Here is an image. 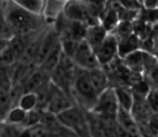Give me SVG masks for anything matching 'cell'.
I'll list each match as a JSON object with an SVG mask.
<instances>
[{"mask_svg": "<svg viewBox=\"0 0 158 137\" xmlns=\"http://www.w3.org/2000/svg\"><path fill=\"white\" fill-rule=\"evenodd\" d=\"M18 106L25 111H31L38 108V96L36 92H26L23 93L18 103Z\"/></svg>", "mask_w": 158, "mask_h": 137, "instance_id": "obj_18", "label": "cell"}, {"mask_svg": "<svg viewBox=\"0 0 158 137\" xmlns=\"http://www.w3.org/2000/svg\"><path fill=\"white\" fill-rule=\"evenodd\" d=\"M118 18H119V15H118V12L115 11V10H112L110 9L108 12L105 14L104 18L102 20L101 24L104 26V28L108 31V33H112L113 29H116V27L118 26Z\"/></svg>", "mask_w": 158, "mask_h": 137, "instance_id": "obj_21", "label": "cell"}, {"mask_svg": "<svg viewBox=\"0 0 158 137\" xmlns=\"http://www.w3.org/2000/svg\"><path fill=\"white\" fill-rule=\"evenodd\" d=\"M26 113L27 111H25L24 109H22L19 106H14L12 107L9 110V112L7 113L5 118V121L3 123L8 124V125L11 126H20L23 124L25 118H26Z\"/></svg>", "mask_w": 158, "mask_h": 137, "instance_id": "obj_17", "label": "cell"}, {"mask_svg": "<svg viewBox=\"0 0 158 137\" xmlns=\"http://www.w3.org/2000/svg\"><path fill=\"white\" fill-rule=\"evenodd\" d=\"M156 5H158V0H145V6L148 9H153Z\"/></svg>", "mask_w": 158, "mask_h": 137, "instance_id": "obj_25", "label": "cell"}, {"mask_svg": "<svg viewBox=\"0 0 158 137\" xmlns=\"http://www.w3.org/2000/svg\"><path fill=\"white\" fill-rule=\"evenodd\" d=\"M138 48H139V39L136 38L135 35L132 34L129 37L123 38V39L119 40L118 55L123 58L127 55H129L130 53L138 50Z\"/></svg>", "mask_w": 158, "mask_h": 137, "instance_id": "obj_16", "label": "cell"}, {"mask_svg": "<svg viewBox=\"0 0 158 137\" xmlns=\"http://www.w3.org/2000/svg\"><path fill=\"white\" fill-rule=\"evenodd\" d=\"M146 100L148 103L151 109L154 112H158V90H151L146 97Z\"/></svg>", "mask_w": 158, "mask_h": 137, "instance_id": "obj_23", "label": "cell"}, {"mask_svg": "<svg viewBox=\"0 0 158 137\" xmlns=\"http://www.w3.org/2000/svg\"><path fill=\"white\" fill-rule=\"evenodd\" d=\"M44 111L39 108L27 111L26 118H25L24 122H23V124L21 125V127L31 128V127H34V126L38 125V124H40L41 123L42 117H44Z\"/></svg>", "mask_w": 158, "mask_h": 137, "instance_id": "obj_19", "label": "cell"}, {"mask_svg": "<svg viewBox=\"0 0 158 137\" xmlns=\"http://www.w3.org/2000/svg\"><path fill=\"white\" fill-rule=\"evenodd\" d=\"M144 62L145 52L139 50L134 51L126 57H123V66H126L131 71L138 72V74L144 69Z\"/></svg>", "mask_w": 158, "mask_h": 137, "instance_id": "obj_15", "label": "cell"}, {"mask_svg": "<svg viewBox=\"0 0 158 137\" xmlns=\"http://www.w3.org/2000/svg\"><path fill=\"white\" fill-rule=\"evenodd\" d=\"M89 75H90L91 82H92L98 94H101L104 90L110 87V85H108L110 80H108V77L106 75L105 70L103 69V67H98L89 70Z\"/></svg>", "mask_w": 158, "mask_h": 137, "instance_id": "obj_13", "label": "cell"}, {"mask_svg": "<svg viewBox=\"0 0 158 137\" xmlns=\"http://www.w3.org/2000/svg\"><path fill=\"white\" fill-rule=\"evenodd\" d=\"M117 31H118V35L120 36V38H126L129 37L132 35V31H133V26L131 25V23H129L128 21H123L118 24V26L116 27Z\"/></svg>", "mask_w": 158, "mask_h": 137, "instance_id": "obj_22", "label": "cell"}, {"mask_svg": "<svg viewBox=\"0 0 158 137\" xmlns=\"http://www.w3.org/2000/svg\"><path fill=\"white\" fill-rule=\"evenodd\" d=\"M59 1H60V0H59ZM64 1H66V0H64Z\"/></svg>", "mask_w": 158, "mask_h": 137, "instance_id": "obj_30", "label": "cell"}, {"mask_svg": "<svg viewBox=\"0 0 158 137\" xmlns=\"http://www.w3.org/2000/svg\"><path fill=\"white\" fill-rule=\"evenodd\" d=\"M72 93L76 97L77 102L82 105L85 109L91 111L95 106L99 94L97 93L92 82H91L89 70L77 67L73 83Z\"/></svg>", "mask_w": 158, "mask_h": 137, "instance_id": "obj_2", "label": "cell"}, {"mask_svg": "<svg viewBox=\"0 0 158 137\" xmlns=\"http://www.w3.org/2000/svg\"><path fill=\"white\" fill-rule=\"evenodd\" d=\"M48 137H67V136L62 134V133H60L59 131H56V132H51Z\"/></svg>", "mask_w": 158, "mask_h": 137, "instance_id": "obj_26", "label": "cell"}, {"mask_svg": "<svg viewBox=\"0 0 158 137\" xmlns=\"http://www.w3.org/2000/svg\"><path fill=\"white\" fill-rule=\"evenodd\" d=\"M63 14L67 20L73 22H80L86 24L95 23L94 21H92L90 7L85 0H66L63 7Z\"/></svg>", "mask_w": 158, "mask_h": 137, "instance_id": "obj_6", "label": "cell"}, {"mask_svg": "<svg viewBox=\"0 0 158 137\" xmlns=\"http://www.w3.org/2000/svg\"><path fill=\"white\" fill-rule=\"evenodd\" d=\"M119 111V104L114 87L104 90L98 96L95 106L89 112L98 115L103 120H116Z\"/></svg>", "mask_w": 158, "mask_h": 137, "instance_id": "obj_4", "label": "cell"}, {"mask_svg": "<svg viewBox=\"0 0 158 137\" xmlns=\"http://www.w3.org/2000/svg\"><path fill=\"white\" fill-rule=\"evenodd\" d=\"M55 117L60 125L74 133L76 136L92 137L88 119L84 115V112L75 105Z\"/></svg>", "mask_w": 158, "mask_h": 137, "instance_id": "obj_3", "label": "cell"}, {"mask_svg": "<svg viewBox=\"0 0 158 137\" xmlns=\"http://www.w3.org/2000/svg\"><path fill=\"white\" fill-rule=\"evenodd\" d=\"M2 122H3V117L1 115V113H0V124L2 123Z\"/></svg>", "mask_w": 158, "mask_h": 137, "instance_id": "obj_28", "label": "cell"}, {"mask_svg": "<svg viewBox=\"0 0 158 137\" xmlns=\"http://www.w3.org/2000/svg\"><path fill=\"white\" fill-rule=\"evenodd\" d=\"M3 13L15 36H31L42 30L44 16H38L7 0Z\"/></svg>", "mask_w": 158, "mask_h": 137, "instance_id": "obj_1", "label": "cell"}, {"mask_svg": "<svg viewBox=\"0 0 158 137\" xmlns=\"http://www.w3.org/2000/svg\"><path fill=\"white\" fill-rule=\"evenodd\" d=\"M156 137H158V134H157V135H156Z\"/></svg>", "mask_w": 158, "mask_h": 137, "instance_id": "obj_29", "label": "cell"}, {"mask_svg": "<svg viewBox=\"0 0 158 137\" xmlns=\"http://www.w3.org/2000/svg\"><path fill=\"white\" fill-rule=\"evenodd\" d=\"M149 126L156 134H158V112H152L149 117Z\"/></svg>", "mask_w": 158, "mask_h": 137, "instance_id": "obj_24", "label": "cell"}, {"mask_svg": "<svg viewBox=\"0 0 158 137\" xmlns=\"http://www.w3.org/2000/svg\"><path fill=\"white\" fill-rule=\"evenodd\" d=\"M118 46L119 40L117 36L110 33L106 36L104 41L94 50L101 67H105L115 61V57L118 55Z\"/></svg>", "mask_w": 158, "mask_h": 137, "instance_id": "obj_8", "label": "cell"}, {"mask_svg": "<svg viewBox=\"0 0 158 137\" xmlns=\"http://www.w3.org/2000/svg\"><path fill=\"white\" fill-rule=\"evenodd\" d=\"M49 76L48 74L44 71L40 67H36L35 70L31 72L23 81V92H37L40 87H42L46 83V78Z\"/></svg>", "mask_w": 158, "mask_h": 137, "instance_id": "obj_10", "label": "cell"}, {"mask_svg": "<svg viewBox=\"0 0 158 137\" xmlns=\"http://www.w3.org/2000/svg\"><path fill=\"white\" fill-rule=\"evenodd\" d=\"M72 106H74V104L70 96L50 80L48 85V103H47L46 112L57 115Z\"/></svg>", "mask_w": 158, "mask_h": 137, "instance_id": "obj_5", "label": "cell"}, {"mask_svg": "<svg viewBox=\"0 0 158 137\" xmlns=\"http://www.w3.org/2000/svg\"><path fill=\"white\" fill-rule=\"evenodd\" d=\"M14 37H15V35H14L10 24L8 23L2 10V11H0V39L6 40V41L9 42Z\"/></svg>", "mask_w": 158, "mask_h": 137, "instance_id": "obj_20", "label": "cell"}, {"mask_svg": "<svg viewBox=\"0 0 158 137\" xmlns=\"http://www.w3.org/2000/svg\"><path fill=\"white\" fill-rule=\"evenodd\" d=\"M115 92H116L117 99H118L119 108L125 109L127 111L131 112L132 107L134 104V95L131 89H128L127 87L119 85V87H114Z\"/></svg>", "mask_w": 158, "mask_h": 137, "instance_id": "obj_14", "label": "cell"}, {"mask_svg": "<svg viewBox=\"0 0 158 137\" xmlns=\"http://www.w3.org/2000/svg\"><path fill=\"white\" fill-rule=\"evenodd\" d=\"M72 59L75 65L81 69L91 70L94 68L101 67L97 58V55L94 53V50L89 46V43L85 39L79 41Z\"/></svg>", "mask_w": 158, "mask_h": 137, "instance_id": "obj_7", "label": "cell"}, {"mask_svg": "<svg viewBox=\"0 0 158 137\" xmlns=\"http://www.w3.org/2000/svg\"><path fill=\"white\" fill-rule=\"evenodd\" d=\"M108 34L110 33L104 28V26L101 24V22H95L92 23V24H88L84 39L88 42L89 46L93 50H95L104 41V39H105Z\"/></svg>", "mask_w": 158, "mask_h": 137, "instance_id": "obj_9", "label": "cell"}, {"mask_svg": "<svg viewBox=\"0 0 158 137\" xmlns=\"http://www.w3.org/2000/svg\"><path fill=\"white\" fill-rule=\"evenodd\" d=\"M6 1H7V0H0V11H2L3 8H5Z\"/></svg>", "mask_w": 158, "mask_h": 137, "instance_id": "obj_27", "label": "cell"}, {"mask_svg": "<svg viewBox=\"0 0 158 137\" xmlns=\"http://www.w3.org/2000/svg\"><path fill=\"white\" fill-rule=\"evenodd\" d=\"M11 87L12 83L9 79L0 83V113L3 117V121L10 109L14 107L11 98Z\"/></svg>", "mask_w": 158, "mask_h": 137, "instance_id": "obj_11", "label": "cell"}, {"mask_svg": "<svg viewBox=\"0 0 158 137\" xmlns=\"http://www.w3.org/2000/svg\"><path fill=\"white\" fill-rule=\"evenodd\" d=\"M15 5L21 7L22 9L31 12L38 16L46 15L47 5L48 0H12ZM46 18V16H44Z\"/></svg>", "mask_w": 158, "mask_h": 137, "instance_id": "obj_12", "label": "cell"}]
</instances>
